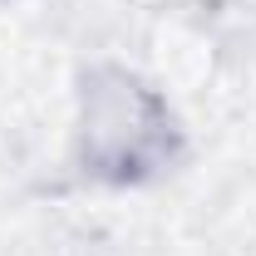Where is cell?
<instances>
[{
    "instance_id": "obj_1",
    "label": "cell",
    "mask_w": 256,
    "mask_h": 256,
    "mask_svg": "<svg viewBox=\"0 0 256 256\" xmlns=\"http://www.w3.org/2000/svg\"><path fill=\"white\" fill-rule=\"evenodd\" d=\"M168 138H172L168 118L133 79L114 74V89H94L89 98V153L98 162L94 172L138 178L168 153Z\"/></svg>"
}]
</instances>
